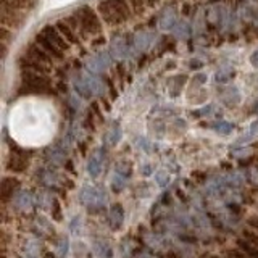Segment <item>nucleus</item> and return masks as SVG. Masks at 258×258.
Here are the masks:
<instances>
[{
  "label": "nucleus",
  "mask_w": 258,
  "mask_h": 258,
  "mask_svg": "<svg viewBox=\"0 0 258 258\" xmlns=\"http://www.w3.org/2000/svg\"><path fill=\"white\" fill-rule=\"evenodd\" d=\"M20 92L24 94H52L53 87L47 75L36 71H21V87Z\"/></svg>",
  "instance_id": "1"
},
{
  "label": "nucleus",
  "mask_w": 258,
  "mask_h": 258,
  "mask_svg": "<svg viewBox=\"0 0 258 258\" xmlns=\"http://www.w3.org/2000/svg\"><path fill=\"white\" fill-rule=\"evenodd\" d=\"M79 16L81 26L87 32L89 37H99L103 32V21L97 10L91 5H83L75 10Z\"/></svg>",
  "instance_id": "2"
},
{
  "label": "nucleus",
  "mask_w": 258,
  "mask_h": 258,
  "mask_svg": "<svg viewBox=\"0 0 258 258\" xmlns=\"http://www.w3.org/2000/svg\"><path fill=\"white\" fill-rule=\"evenodd\" d=\"M26 21H28V12H21L5 4H0V26L15 31V29H21Z\"/></svg>",
  "instance_id": "3"
},
{
  "label": "nucleus",
  "mask_w": 258,
  "mask_h": 258,
  "mask_svg": "<svg viewBox=\"0 0 258 258\" xmlns=\"http://www.w3.org/2000/svg\"><path fill=\"white\" fill-rule=\"evenodd\" d=\"M95 10L100 15L103 24H107L108 28H119L124 24V21L121 20V16L115 10V7H113L111 0H100V2L97 4Z\"/></svg>",
  "instance_id": "4"
},
{
  "label": "nucleus",
  "mask_w": 258,
  "mask_h": 258,
  "mask_svg": "<svg viewBox=\"0 0 258 258\" xmlns=\"http://www.w3.org/2000/svg\"><path fill=\"white\" fill-rule=\"evenodd\" d=\"M111 63H113V55L110 53V50H99L95 55L87 58L86 68L92 75H99V73L108 70L111 67Z\"/></svg>",
  "instance_id": "5"
},
{
  "label": "nucleus",
  "mask_w": 258,
  "mask_h": 258,
  "mask_svg": "<svg viewBox=\"0 0 258 258\" xmlns=\"http://www.w3.org/2000/svg\"><path fill=\"white\" fill-rule=\"evenodd\" d=\"M177 21H179V10H177L176 4L166 5L158 15V26L163 31H173Z\"/></svg>",
  "instance_id": "6"
},
{
  "label": "nucleus",
  "mask_w": 258,
  "mask_h": 258,
  "mask_svg": "<svg viewBox=\"0 0 258 258\" xmlns=\"http://www.w3.org/2000/svg\"><path fill=\"white\" fill-rule=\"evenodd\" d=\"M40 32H42V34H44L48 40H50V42H52L53 45L58 47L61 52H70L71 44L61 36V32H60L58 29H56L55 24H45V26H44L42 29H40Z\"/></svg>",
  "instance_id": "7"
},
{
  "label": "nucleus",
  "mask_w": 258,
  "mask_h": 258,
  "mask_svg": "<svg viewBox=\"0 0 258 258\" xmlns=\"http://www.w3.org/2000/svg\"><path fill=\"white\" fill-rule=\"evenodd\" d=\"M155 42V32L153 31H139L134 34V50L136 52H145Z\"/></svg>",
  "instance_id": "8"
},
{
  "label": "nucleus",
  "mask_w": 258,
  "mask_h": 258,
  "mask_svg": "<svg viewBox=\"0 0 258 258\" xmlns=\"http://www.w3.org/2000/svg\"><path fill=\"white\" fill-rule=\"evenodd\" d=\"M34 42L40 47L44 48V50L52 56L53 60H63L64 58V52H61L58 47L53 45L50 40H48L42 32H37V34L34 36Z\"/></svg>",
  "instance_id": "9"
},
{
  "label": "nucleus",
  "mask_w": 258,
  "mask_h": 258,
  "mask_svg": "<svg viewBox=\"0 0 258 258\" xmlns=\"http://www.w3.org/2000/svg\"><path fill=\"white\" fill-rule=\"evenodd\" d=\"M24 52H26V53H29L31 56H34V58L36 60H39V61H42L44 64H47V67H52V64H53V58H52V56L50 55H48L45 50H44V48H40L36 42H31L26 48H24Z\"/></svg>",
  "instance_id": "10"
},
{
  "label": "nucleus",
  "mask_w": 258,
  "mask_h": 258,
  "mask_svg": "<svg viewBox=\"0 0 258 258\" xmlns=\"http://www.w3.org/2000/svg\"><path fill=\"white\" fill-rule=\"evenodd\" d=\"M55 26H56V29H58V31L61 32V36H63L64 39H67L71 45H81V42H83V40L79 39V36L76 34V32L70 28V24H68V23H64L63 20H58V21H56V23H55Z\"/></svg>",
  "instance_id": "11"
},
{
  "label": "nucleus",
  "mask_w": 258,
  "mask_h": 258,
  "mask_svg": "<svg viewBox=\"0 0 258 258\" xmlns=\"http://www.w3.org/2000/svg\"><path fill=\"white\" fill-rule=\"evenodd\" d=\"M64 23H68L70 24V28L76 32V34L79 36V39L83 40V42H87V40H91V37L87 36V32L83 29V26H81V21H79V16L76 12H73L71 15H68L67 18H63Z\"/></svg>",
  "instance_id": "12"
},
{
  "label": "nucleus",
  "mask_w": 258,
  "mask_h": 258,
  "mask_svg": "<svg viewBox=\"0 0 258 258\" xmlns=\"http://www.w3.org/2000/svg\"><path fill=\"white\" fill-rule=\"evenodd\" d=\"M173 36L176 39H181V40H185L189 39L190 34H192V26L187 23V20L185 18H179V21L176 23V26L173 28Z\"/></svg>",
  "instance_id": "13"
},
{
  "label": "nucleus",
  "mask_w": 258,
  "mask_h": 258,
  "mask_svg": "<svg viewBox=\"0 0 258 258\" xmlns=\"http://www.w3.org/2000/svg\"><path fill=\"white\" fill-rule=\"evenodd\" d=\"M111 4H113V7H115V10L118 12V15L121 16V20L124 21V24L134 18L133 10H131V7H129L127 0H111Z\"/></svg>",
  "instance_id": "14"
},
{
  "label": "nucleus",
  "mask_w": 258,
  "mask_h": 258,
  "mask_svg": "<svg viewBox=\"0 0 258 258\" xmlns=\"http://www.w3.org/2000/svg\"><path fill=\"white\" fill-rule=\"evenodd\" d=\"M0 4H5V5L12 7V8H16V10L29 13L31 10H34L37 0H0Z\"/></svg>",
  "instance_id": "15"
},
{
  "label": "nucleus",
  "mask_w": 258,
  "mask_h": 258,
  "mask_svg": "<svg viewBox=\"0 0 258 258\" xmlns=\"http://www.w3.org/2000/svg\"><path fill=\"white\" fill-rule=\"evenodd\" d=\"M129 7H131L133 10V15L137 16V18H141V16L145 15V12H147V4H145V0H127Z\"/></svg>",
  "instance_id": "16"
},
{
  "label": "nucleus",
  "mask_w": 258,
  "mask_h": 258,
  "mask_svg": "<svg viewBox=\"0 0 258 258\" xmlns=\"http://www.w3.org/2000/svg\"><path fill=\"white\" fill-rule=\"evenodd\" d=\"M237 245H239V248H240V252L247 253L250 258H258V248L253 247L252 244H248L247 240H239V242H237Z\"/></svg>",
  "instance_id": "17"
},
{
  "label": "nucleus",
  "mask_w": 258,
  "mask_h": 258,
  "mask_svg": "<svg viewBox=\"0 0 258 258\" xmlns=\"http://www.w3.org/2000/svg\"><path fill=\"white\" fill-rule=\"evenodd\" d=\"M16 185H18V182H16L15 179H5L4 184H2V196L4 199H8L13 196V190L16 189Z\"/></svg>",
  "instance_id": "18"
},
{
  "label": "nucleus",
  "mask_w": 258,
  "mask_h": 258,
  "mask_svg": "<svg viewBox=\"0 0 258 258\" xmlns=\"http://www.w3.org/2000/svg\"><path fill=\"white\" fill-rule=\"evenodd\" d=\"M110 220L113 223V226L115 228H118V226L123 223V210H121V207H113L111 212H110Z\"/></svg>",
  "instance_id": "19"
},
{
  "label": "nucleus",
  "mask_w": 258,
  "mask_h": 258,
  "mask_svg": "<svg viewBox=\"0 0 258 258\" xmlns=\"http://www.w3.org/2000/svg\"><path fill=\"white\" fill-rule=\"evenodd\" d=\"M13 36H15V32L12 29L0 26V42H2V44H7L8 45V40L13 39Z\"/></svg>",
  "instance_id": "20"
},
{
  "label": "nucleus",
  "mask_w": 258,
  "mask_h": 258,
  "mask_svg": "<svg viewBox=\"0 0 258 258\" xmlns=\"http://www.w3.org/2000/svg\"><path fill=\"white\" fill-rule=\"evenodd\" d=\"M244 239L248 242V244H252L253 247L258 248V236H256L255 232H252V231H244Z\"/></svg>",
  "instance_id": "21"
},
{
  "label": "nucleus",
  "mask_w": 258,
  "mask_h": 258,
  "mask_svg": "<svg viewBox=\"0 0 258 258\" xmlns=\"http://www.w3.org/2000/svg\"><path fill=\"white\" fill-rule=\"evenodd\" d=\"M100 171V165H99V160L97 158H92L91 163H89V173H91L92 176H97Z\"/></svg>",
  "instance_id": "22"
},
{
  "label": "nucleus",
  "mask_w": 258,
  "mask_h": 258,
  "mask_svg": "<svg viewBox=\"0 0 258 258\" xmlns=\"http://www.w3.org/2000/svg\"><path fill=\"white\" fill-rule=\"evenodd\" d=\"M216 131L228 134V133H231V131H232V124L226 123V121H221V123H218V124H216Z\"/></svg>",
  "instance_id": "23"
},
{
  "label": "nucleus",
  "mask_w": 258,
  "mask_h": 258,
  "mask_svg": "<svg viewBox=\"0 0 258 258\" xmlns=\"http://www.w3.org/2000/svg\"><path fill=\"white\" fill-rule=\"evenodd\" d=\"M229 76H231V71H229V70H228V71H226V70H221V71H218V73H216V81H218V83H226V81L229 79Z\"/></svg>",
  "instance_id": "24"
},
{
  "label": "nucleus",
  "mask_w": 258,
  "mask_h": 258,
  "mask_svg": "<svg viewBox=\"0 0 258 258\" xmlns=\"http://www.w3.org/2000/svg\"><path fill=\"white\" fill-rule=\"evenodd\" d=\"M192 4L190 2H184L182 5H181V13H182V16H189L192 12Z\"/></svg>",
  "instance_id": "25"
},
{
  "label": "nucleus",
  "mask_w": 258,
  "mask_h": 258,
  "mask_svg": "<svg viewBox=\"0 0 258 258\" xmlns=\"http://www.w3.org/2000/svg\"><path fill=\"white\" fill-rule=\"evenodd\" d=\"M250 63H252L255 68H258V48L252 55H250Z\"/></svg>",
  "instance_id": "26"
},
{
  "label": "nucleus",
  "mask_w": 258,
  "mask_h": 258,
  "mask_svg": "<svg viewBox=\"0 0 258 258\" xmlns=\"http://www.w3.org/2000/svg\"><path fill=\"white\" fill-rule=\"evenodd\" d=\"M231 258H250V256L245 255L244 252H239V250H232V252H231Z\"/></svg>",
  "instance_id": "27"
},
{
  "label": "nucleus",
  "mask_w": 258,
  "mask_h": 258,
  "mask_svg": "<svg viewBox=\"0 0 258 258\" xmlns=\"http://www.w3.org/2000/svg\"><path fill=\"white\" fill-rule=\"evenodd\" d=\"M145 4H147L149 8H155L161 4V0H145Z\"/></svg>",
  "instance_id": "28"
},
{
  "label": "nucleus",
  "mask_w": 258,
  "mask_h": 258,
  "mask_svg": "<svg viewBox=\"0 0 258 258\" xmlns=\"http://www.w3.org/2000/svg\"><path fill=\"white\" fill-rule=\"evenodd\" d=\"M256 133H258V119L252 124V127H250V136H253V134H256Z\"/></svg>",
  "instance_id": "29"
},
{
  "label": "nucleus",
  "mask_w": 258,
  "mask_h": 258,
  "mask_svg": "<svg viewBox=\"0 0 258 258\" xmlns=\"http://www.w3.org/2000/svg\"><path fill=\"white\" fill-rule=\"evenodd\" d=\"M253 24H255V29L258 31V7H256V12H255V18H253Z\"/></svg>",
  "instance_id": "30"
},
{
  "label": "nucleus",
  "mask_w": 258,
  "mask_h": 258,
  "mask_svg": "<svg viewBox=\"0 0 258 258\" xmlns=\"http://www.w3.org/2000/svg\"><path fill=\"white\" fill-rule=\"evenodd\" d=\"M252 226H255V228H256V231H258V223H252Z\"/></svg>",
  "instance_id": "31"
}]
</instances>
